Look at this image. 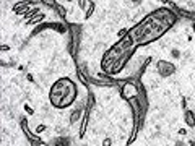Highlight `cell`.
Segmentation results:
<instances>
[{
	"label": "cell",
	"mask_w": 195,
	"mask_h": 146,
	"mask_svg": "<svg viewBox=\"0 0 195 146\" xmlns=\"http://www.w3.org/2000/svg\"><path fill=\"white\" fill-rule=\"evenodd\" d=\"M177 23V15L171 8H158L148 13L143 19L130 28L125 37L119 39V44L129 52H135L137 47L148 46L151 42L158 41Z\"/></svg>",
	"instance_id": "6da1fadb"
},
{
	"label": "cell",
	"mask_w": 195,
	"mask_h": 146,
	"mask_svg": "<svg viewBox=\"0 0 195 146\" xmlns=\"http://www.w3.org/2000/svg\"><path fill=\"white\" fill-rule=\"evenodd\" d=\"M78 97V88H77V83L70 78L63 76L59 78L57 81L52 83L50 86V91H49V101L50 106L55 109H67L70 106L75 104Z\"/></svg>",
	"instance_id": "7a4b0ae2"
},
{
	"label": "cell",
	"mask_w": 195,
	"mask_h": 146,
	"mask_svg": "<svg viewBox=\"0 0 195 146\" xmlns=\"http://www.w3.org/2000/svg\"><path fill=\"white\" fill-rule=\"evenodd\" d=\"M156 73L160 75L161 78H168L171 75L176 73V65L171 64L168 60H158L156 62Z\"/></svg>",
	"instance_id": "3957f363"
},
{
	"label": "cell",
	"mask_w": 195,
	"mask_h": 146,
	"mask_svg": "<svg viewBox=\"0 0 195 146\" xmlns=\"http://www.w3.org/2000/svg\"><path fill=\"white\" fill-rule=\"evenodd\" d=\"M182 119H184L185 125L189 128H193L195 127V110H190V109H185L184 110V115H182Z\"/></svg>",
	"instance_id": "277c9868"
},
{
	"label": "cell",
	"mask_w": 195,
	"mask_h": 146,
	"mask_svg": "<svg viewBox=\"0 0 195 146\" xmlns=\"http://www.w3.org/2000/svg\"><path fill=\"white\" fill-rule=\"evenodd\" d=\"M52 146H69V138H65V136L55 138L54 143H52Z\"/></svg>",
	"instance_id": "5b68a950"
},
{
	"label": "cell",
	"mask_w": 195,
	"mask_h": 146,
	"mask_svg": "<svg viewBox=\"0 0 195 146\" xmlns=\"http://www.w3.org/2000/svg\"><path fill=\"white\" fill-rule=\"evenodd\" d=\"M94 5L96 3L94 2H90V5H88V11H86V18H90L91 15H93V10H94Z\"/></svg>",
	"instance_id": "8992f818"
},
{
	"label": "cell",
	"mask_w": 195,
	"mask_h": 146,
	"mask_svg": "<svg viewBox=\"0 0 195 146\" xmlns=\"http://www.w3.org/2000/svg\"><path fill=\"white\" fill-rule=\"evenodd\" d=\"M34 130H36V133H38V135H39V133H44L46 132V125L44 124H38V127H36Z\"/></svg>",
	"instance_id": "52a82bcc"
},
{
	"label": "cell",
	"mask_w": 195,
	"mask_h": 146,
	"mask_svg": "<svg viewBox=\"0 0 195 146\" xmlns=\"http://www.w3.org/2000/svg\"><path fill=\"white\" fill-rule=\"evenodd\" d=\"M171 55H172L174 58H179V57H181V52H179L177 49H172V50H171Z\"/></svg>",
	"instance_id": "ba28073f"
},
{
	"label": "cell",
	"mask_w": 195,
	"mask_h": 146,
	"mask_svg": "<svg viewBox=\"0 0 195 146\" xmlns=\"http://www.w3.org/2000/svg\"><path fill=\"white\" fill-rule=\"evenodd\" d=\"M102 146H112V140H111V138H104V141H102Z\"/></svg>",
	"instance_id": "9c48e42d"
},
{
	"label": "cell",
	"mask_w": 195,
	"mask_h": 146,
	"mask_svg": "<svg viewBox=\"0 0 195 146\" xmlns=\"http://www.w3.org/2000/svg\"><path fill=\"white\" fill-rule=\"evenodd\" d=\"M174 146H189V145H187V141H184V140H179V141L174 143Z\"/></svg>",
	"instance_id": "30bf717a"
},
{
	"label": "cell",
	"mask_w": 195,
	"mask_h": 146,
	"mask_svg": "<svg viewBox=\"0 0 195 146\" xmlns=\"http://www.w3.org/2000/svg\"><path fill=\"white\" fill-rule=\"evenodd\" d=\"M31 146H50V145L46 143V141H41V143H31Z\"/></svg>",
	"instance_id": "8fae6325"
},
{
	"label": "cell",
	"mask_w": 195,
	"mask_h": 146,
	"mask_svg": "<svg viewBox=\"0 0 195 146\" xmlns=\"http://www.w3.org/2000/svg\"><path fill=\"white\" fill-rule=\"evenodd\" d=\"M177 133H179V135H187V130L185 128H179Z\"/></svg>",
	"instance_id": "7c38bea8"
},
{
	"label": "cell",
	"mask_w": 195,
	"mask_h": 146,
	"mask_svg": "<svg viewBox=\"0 0 195 146\" xmlns=\"http://www.w3.org/2000/svg\"><path fill=\"white\" fill-rule=\"evenodd\" d=\"M25 109L28 110V114H33V112H34V110H33V109H31V107H29V106H25Z\"/></svg>",
	"instance_id": "4fadbf2b"
},
{
	"label": "cell",
	"mask_w": 195,
	"mask_h": 146,
	"mask_svg": "<svg viewBox=\"0 0 195 146\" xmlns=\"http://www.w3.org/2000/svg\"><path fill=\"white\" fill-rule=\"evenodd\" d=\"M192 29H193V33H195V21H193V25H192Z\"/></svg>",
	"instance_id": "5bb4252c"
}]
</instances>
